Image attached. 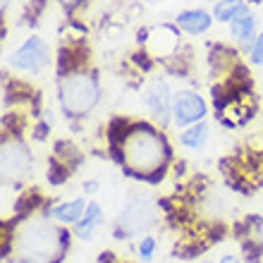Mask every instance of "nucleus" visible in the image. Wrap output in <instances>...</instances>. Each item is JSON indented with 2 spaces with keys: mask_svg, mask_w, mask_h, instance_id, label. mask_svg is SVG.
<instances>
[{
  "mask_svg": "<svg viewBox=\"0 0 263 263\" xmlns=\"http://www.w3.org/2000/svg\"><path fill=\"white\" fill-rule=\"evenodd\" d=\"M213 20L215 17L211 12L196 7V10H182V12H177L175 24L180 27V31H187V34H192V36H201L213 27Z\"/></svg>",
  "mask_w": 263,
  "mask_h": 263,
  "instance_id": "nucleus-11",
  "label": "nucleus"
},
{
  "mask_svg": "<svg viewBox=\"0 0 263 263\" xmlns=\"http://www.w3.org/2000/svg\"><path fill=\"white\" fill-rule=\"evenodd\" d=\"M230 31L235 36V41L251 43L256 39V17L244 7V10H239V14H237L235 20L230 22Z\"/></svg>",
  "mask_w": 263,
  "mask_h": 263,
  "instance_id": "nucleus-13",
  "label": "nucleus"
},
{
  "mask_svg": "<svg viewBox=\"0 0 263 263\" xmlns=\"http://www.w3.org/2000/svg\"><path fill=\"white\" fill-rule=\"evenodd\" d=\"M156 218V208H153V201L146 199V196H134L125 206V211L120 213V230L125 228V232H134V230H144L148 228Z\"/></svg>",
  "mask_w": 263,
  "mask_h": 263,
  "instance_id": "nucleus-7",
  "label": "nucleus"
},
{
  "mask_svg": "<svg viewBox=\"0 0 263 263\" xmlns=\"http://www.w3.org/2000/svg\"><path fill=\"white\" fill-rule=\"evenodd\" d=\"M103 220H105V215H103L101 203L91 201L89 208H86V213L82 215V220L74 225V237H79V239H91L98 230L103 228Z\"/></svg>",
  "mask_w": 263,
  "mask_h": 263,
  "instance_id": "nucleus-12",
  "label": "nucleus"
},
{
  "mask_svg": "<svg viewBox=\"0 0 263 263\" xmlns=\"http://www.w3.org/2000/svg\"><path fill=\"white\" fill-rule=\"evenodd\" d=\"M208 115V103L206 98L196 93V91H177L173 101V125L177 129H187L192 125H199L203 122Z\"/></svg>",
  "mask_w": 263,
  "mask_h": 263,
  "instance_id": "nucleus-5",
  "label": "nucleus"
},
{
  "mask_svg": "<svg viewBox=\"0 0 263 263\" xmlns=\"http://www.w3.org/2000/svg\"><path fill=\"white\" fill-rule=\"evenodd\" d=\"M60 105L69 118H84L89 115L101 101V82L93 72L77 69L60 77Z\"/></svg>",
  "mask_w": 263,
  "mask_h": 263,
  "instance_id": "nucleus-3",
  "label": "nucleus"
},
{
  "mask_svg": "<svg viewBox=\"0 0 263 263\" xmlns=\"http://www.w3.org/2000/svg\"><path fill=\"white\" fill-rule=\"evenodd\" d=\"M29 173V153L20 141L3 144V175L10 180H20Z\"/></svg>",
  "mask_w": 263,
  "mask_h": 263,
  "instance_id": "nucleus-9",
  "label": "nucleus"
},
{
  "mask_svg": "<svg viewBox=\"0 0 263 263\" xmlns=\"http://www.w3.org/2000/svg\"><path fill=\"white\" fill-rule=\"evenodd\" d=\"M215 3H218V0H215Z\"/></svg>",
  "mask_w": 263,
  "mask_h": 263,
  "instance_id": "nucleus-22",
  "label": "nucleus"
},
{
  "mask_svg": "<svg viewBox=\"0 0 263 263\" xmlns=\"http://www.w3.org/2000/svg\"><path fill=\"white\" fill-rule=\"evenodd\" d=\"M60 3H63L65 10H74L77 5H82V0H60Z\"/></svg>",
  "mask_w": 263,
  "mask_h": 263,
  "instance_id": "nucleus-18",
  "label": "nucleus"
},
{
  "mask_svg": "<svg viewBox=\"0 0 263 263\" xmlns=\"http://www.w3.org/2000/svg\"><path fill=\"white\" fill-rule=\"evenodd\" d=\"M208 137H211V127H208L206 120H203L199 125H192L180 132V146L182 148H189V151H201V148L206 146Z\"/></svg>",
  "mask_w": 263,
  "mask_h": 263,
  "instance_id": "nucleus-14",
  "label": "nucleus"
},
{
  "mask_svg": "<svg viewBox=\"0 0 263 263\" xmlns=\"http://www.w3.org/2000/svg\"><path fill=\"white\" fill-rule=\"evenodd\" d=\"M244 10V0H218L213 7V17L218 22H232Z\"/></svg>",
  "mask_w": 263,
  "mask_h": 263,
  "instance_id": "nucleus-15",
  "label": "nucleus"
},
{
  "mask_svg": "<svg viewBox=\"0 0 263 263\" xmlns=\"http://www.w3.org/2000/svg\"><path fill=\"white\" fill-rule=\"evenodd\" d=\"M153 254H156V239L153 237H144L139 242V256H141V261H151Z\"/></svg>",
  "mask_w": 263,
  "mask_h": 263,
  "instance_id": "nucleus-17",
  "label": "nucleus"
},
{
  "mask_svg": "<svg viewBox=\"0 0 263 263\" xmlns=\"http://www.w3.org/2000/svg\"><path fill=\"white\" fill-rule=\"evenodd\" d=\"M146 3H160V0H146Z\"/></svg>",
  "mask_w": 263,
  "mask_h": 263,
  "instance_id": "nucleus-20",
  "label": "nucleus"
},
{
  "mask_svg": "<svg viewBox=\"0 0 263 263\" xmlns=\"http://www.w3.org/2000/svg\"><path fill=\"white\" fill-rule=\"evenodd\" d=\"M251 3H261V0H251Z\"/></svg>",
  "mask_w": 263,
  "mask_h": 263,
  "instance_id": "nucleus-21",
  "label": "nucleus"
},
{
  "mask_svg": "<svg viewBox=\"0 0 263 263\" xmlns=\"http://www.w3.org/2000/svg\"><path fill=\"white\" fill-rule=\"evenodd\" d=\"M173 101H175V93L170 91L167 82L163 77H156L148 86H146V93H144V103H146V110L151 115L160 127H165L167 122H173Z\"/></svg>",
  "mask_w": 263,
  "mask_h": 263,
  "instance_id": "nucleus-6",
  "label": "nucleus"
},
{
  "mask_svg": "<svg viewBox=\"0 0 263 263\" xmlns=\"http://www.w3.org/2000/svg\"><path fill=\"white\" fill-rule=\"evenodd\" d=\"M14 247L20 251V263H60L67 254L69 235L48 218H31L17 230Z\"/></svg>",
  "mask_w": 263,
  "mask_h": 263,
  "instance_id": "nucleus-2",
  "label": "nucleus"
},
{
  "mask_svg": "<svg viewBox=\"0 0 263 263\" xmlns=\"http://www.w3.org/2000/svg\"><path fill=\"white\" fill-rule=\"evenodd\" d=\"M86 208H89V201L84 196H74V199L60 201L55 206H50L48 211H43V218H53L60 225H77L82 220V215L86 213Z\"/></svg>",
  "mask_w": 263,
  "mask_h": 263,
  "instance_id": "nucleus-10",
  "label": "nucleus"
},
{
  "mask_svg": "<svg viewBox=\"0 0 263 263\" xmlns=\"http://www.w3.org/2000/svg\"><path fill=\"white\" fill-rule=\"evenodd\" d=\"M218 263H242V261H239L235 254H225V256H220V261Z\"/></svg>",
  "mask_w": 263,
  "mask_h": 263,
  "instance_id": "nucleus-19",
  "label": "nucleus"
},
{
  "mask_svg": "<svg viewBox=\"0 0 263 263\" xmlns=\"http://www.w3.org/2000/svg\"><path fill=\"white\" fill-rule=\"evenodd\" d=\"M170 156L165 137L151 125H129L120 132V160L139 177L160 173Z\"/></svg>",
  "mask_w": 263,
  "mask_h": 263,
  "instance_id": "nucleus-1",
  "label": "nucleus"
},
{
  "mask_svg": "<svg viewBox=\"0 0 263 263\" xmlns=\"http://www.w3.org/2000/svg\"><path fill=\"white\" fill-rule=\"evenodd\" d=\"M249 58H251V63L256 65V67H261V65H263V34H258L256 39L251 41Z\"/></svg>",
  "mask_w": 263,
  "mask_h": 263,
  "instance_id": "nucleus-16",
  "label": "nucleus"
},
{
  "mask_svg": "<svg viewBox=\"0 0 263 263\" xmlns=\"http://www.w3.org/2000/svg\"><path fill=\"white\" fill-rule=\"evenodd\" d=\"M50 55H48V43L41 36H29L17 50L10 53L7 58V67L22 74H41L48 67Z\"/></svg>",
  "mask_w": 263,
  "mask_h": 263,
  "instance_id": "nucleus-4",
  "label": "nucleus"
},
{
  "mask_svg": "<svg viewBox=\"0 0 263 263\" xmlns=\"http://www.w3.org/2000/svg\"><path fill=\"white\" fill-rule=\"evenodd\" d=\"M148 53L156 58H173L180 48V27L177 24H160L146 34Z\"/></svg>",
  "mask_w": 263,
  "mask_h": 263,
  "instance_id": "nucleus-8",
  "label": "nucleus"
}]
</instances>
